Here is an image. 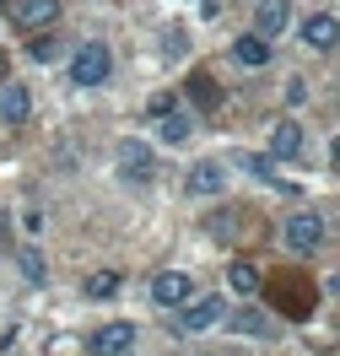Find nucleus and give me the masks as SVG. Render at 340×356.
I'll return each mask as SVG.
<instances>
[{"label":"nucleus","mask_w":340,"mask_h":356,"mask_svg":"<svg viewBox=\"0 0 340 356\" xmlns=\"http://www.w3.org/2000/svg\"><path fill=\"white\" fill-rule=\"evenodd\" d=\"M113 76V49L108 44H81L76 54H70V81L81 92H92V87H103Z\"/></svg>","instance_id":"f257e3e1"},{"label":"nucleus","mask_w":340,"mask_h":356,"mask_svg":"<svg viewBox=\"0 0 340 356\" xmlns=\"http://www.w3.org/2000/svg\"><path fill=\"white\" fill-rule=\"evenodd\" d=\"M113 286H119V275H108V270H103V275H92V281H87V291H92V297H108Z\"/></svg>","instance_id":"aec40b11"},{"label":"nucleus","mask_w":340,"mask_h":356,"mask_svg":"<svg viewBox=\"0 0 340 356\" xmlns=\"http://www.w3.org/2000/svg\"><path fill=\"white\" fill-rule=\"evenodd\" d=\"M0 81H6V49H0Z\"/></svg>","instance_id":"b1692460"},{"label":"nucleus","mask_w":340,"mask_h":356,"mask_svg":"<svg viewBox=\"0 0 340 356\" xmlns=\"http://www.w3.org/2000/svg\"><path fill=\"white\" fill-rule=\"evenodd\" d=\"M270 156H281V162L302 156V130H297V119H281L270 130Z\"/></svg>","instance_id":"f8f14e48"},{"label":"nucleus","mask_w":340,"mask_h":356,"mask_svg":"<svg viewBox=\"0 0 340 356\" xmlns=\"http://www.w3.org/2000/svg\"><path fill=\"white\" fill-rule=\"evenodd\" d=\"M227 324H232L238 334H270V318H265L259 308H243V313H232Z\"/></svg>","instance_id":"dca6fc26"},{"label":"nucleus","mask_w":340,"mask_h":356,"mask_svg":"<svg viewBox=\"0 0 340 356\" xmlns=\"http://www.w3.org/2000/svg\"><path fill=\"white\" fill-rule=\"evenodd\" d=\"M22 275H27V281H44V259H38L33 248H27V254H22Z\"/></svg>","instance_id":"412c9836"},{"label":"nucleus","mask_w":340,"mask_h":356,"mask_svg":"<svg viewBox=\"0 0 340 356\" xmlns=\"http://www.w3.org/2000/svg\"><path fill=\"white\" fill-rule=\"evenodd\" d=\"M189 92H195V103H200V108H211V103L222 97V92H216L211 81H205V76H195V81H189Z\"/></svg>","instance_id":"6ab92c4d"},{"label":"nucleus","mask_w":340,"mask_h":356,"mask_svg":"<svg viewBox=\"0 0 340 356\" xmlns=\"http://www.w3.org/2000/svg\"><path fill=\"white\" fill-rule=\"evenodd\" d=\"M222 318H227V302H222V297H200V302H184L179 330L184 334H200V330H216Z\"/></svg>","instance_id":"20e7f679"},{"label":"nucleus","mask_w":340,"mask_h":356,"mask_svg":"<svg viewBox=\"0 0 340 356\" xmlns=\"http://www.w3.org/2000/svg\"><path fill=\"white\" fill-rule=\"evenodd\" d=\"M232 291H243V297H254V291H259V270L238 259V265H232Z\"/></svg>","instance_id":"f3484780"},{"label":"nucleus","mask_w":340,"mask_h":356,"mask_svg":"<svg viewBox=\"0 0 340 356\" xmlns=\"http://www.w3.org/2000/svg\"><path fill=\"white\" fill-rule=\"evenodd\" d=\"M0 6H6V0H0Z\"/></svg>","instance_id":"a878e982"},{"label":"nucleus","mask_w":340,"mask_h":356,"mask_svg":"<svg viewBox=\"0 0 340 356\" xmlns=\"http://www.w3.org/2000/svg\"><path fill=\"white\" fill-rule=\"evenodd\" d=\"M119 168L136 173V184H146V178H152V152H146V146H119Z\"/></svg>","instance_id":"2eb2a0df"},{"label":"nucleus","mask_w":340,"mask_h":356,"mask_svg":"<svg viewBox=\"0 0 340 356\" xmlns=\"http://www.w3.org/2000/svg\"><path fill=\"white\" fill-rule=\"evenodd\" d=\"M222 189H227L222 162H195V168H189V195H222Z\"/></svg>","instance_id":"9b49d317"},{"label":"nucleus","mask_w":340,"mask_h":356,"mask_svg":"<svg viewBox=\"0 0 340 356\" xmlns=\"http://www.w3.org/2000/svg\"><path fill=\"white\" fill-rule=\"evenodd\" d=\"M232 168H243V173L265 178V184H275V189H286V195H292V184H286V178L275 173V168L265 162V156H254V152H232Z\"/></svg>","instance_id":"4468645a"},{"label":"nucleus","mask_w":340,"mask_h":356,"mask_svg":"<svg viewBox=\"0 0 340 356\" xmlns=\"http://www.w3.org/2000/svg\"><path fill=\"white\" fill-rule=\"evenodd\" d=\"M270 38H259V33H243V38H232V60H238V65H270Z\"/></svg>","instance_id":"9d476101"},{"label":"nucleus","mask_w":340,"mask_h":356,"mask_svg":"<svg viewBox=\"0 0 340 356\" xmlns=\"http://www.w3.org/2000/svg\"><path fill=\"white\" fill-rule=\"evenodd\" d=\"M0 119L6 124H27L33 119V92L22 81H0Z\"/></svg>","instance_id":"39448f33"},{"label":"nucleus","mask_w":340,"mask_h":356,"mask_svg":"<svg viewBox=\"0 0 340 356\" xmlns=\"http://www.w3.org/2000/svg\"><path fill=\"white\" fill-rule=\"evenodd\" d=\"M302 97H308V87H302V81H286V103H292V108L302 103Z\"/></svg>","instance_id":"4be33fe9"},{"label":"nucleus","mask_w":340,"mask_h":356,"mask_svg":"<svg viewBox=\"0 0 340 356\" xmlns=\"http://www.w3.org/2000/svg\"><path fill=\"white\" fill-rule=\"evenodd\" d=\"M281 238H286L292 254H314V248L324 243V216H318V211H292L286 227H281Z\"/></svg>","instance_id":"f03ea898"},{"label":"nucleus","mask_w":340,"mask_h":356,"mask_svg":"<svg viewBox=\"0 0 340 356\" xmlns=\"http://www.w3.org/2000/svg\"><path fill=\"white\" fill-rule=\"evenodd\" d=\"M189 135H195V119H189L184 108H168V113H162V124H157V140H162V146H184Z\"/></svg>","instance_id":"ddd939ff"},{"label":"nucleus","mask_w":340,"mask_h":356,"mask_svg":"<svg viewBox=\"0 0 340 356\" xmlns=\"http://www.w3.org/2000/svg\"><path fill=\"white\" fill-rule=\"evenodd\" d=\"M335 44H340V22L330 11H314L302 22V49H335Z\"/></svg>","instance_id":"0eeeda50"},{"label":"nucleus","mask_w":340,"mask_h":356,"mask_svg":"<svg viewBox=\"0 0 340 356\" xmlns=\"http://www.w3.org/2000/svg\"><path fill=\"white\" fill-rule=\"evenodd\" d=\"M195 6H200V11H205V17H211V11H216V6H211V0H195Z\"/></svg>","instance_id":"5701e85b"},{"label":"nucleus","mask_w":340,"mask_h":356,"mask_svg":"<svg viewBox=\"0 0 340 356\" xmlns=\"http://www.w3.org/2000/svg\"><path fill=\"white\" fill-rule=\"evenodd\" d=\"M189 275H184V270H162L157 281H152V297H157V308H184V302H189Z\"/></svg>","instance_id":"423d86ee"},{"label":"nucleus","mask_w":340,"mask_h":356,"mask_svg":"<svg viewBox=\"0 0 340 356\" xmlns=\"http://www.w3.org/2000/svg\"><path fill=\"white\" fill-rule=\"evenodd\" d=\"M11 11V27L17 33H44V27H54V17H60V0H6Z\"/></svg>","instance_id":"7ed1b4c3"},{"label":"nucleus","mask_w":340,"mask_h":356,"mask_svg":"<svg viewBox=\"0 0 340 356\" xmlns=\"http://www.w3.org/2000/svg\"><path fill=\"white\" fill-rule=\"evenodd\" d=\"M60 54H65V49H60V38H38V44H33V60H38V65H54Z\"/></svg>","instance_id":"a211bd4d"},{"label":"nucleus","mask_w":340,"mask_h":356,"mask_svg":"<svg viewBox=\"0 0 340 356\" xmlns=\"http://www.w3.org/2000/svg\"><path fill=\"white\" fill-rule=\"evenodd\" d=\"M335 168H340V135H335Z\"/></svg>","instance_id":"393cba45"},{"label":"nucleus","mask_w":340,"mask_h":356,"mask_svg":"<svg viewBox=\"0 0 340 356\" xmlns=\"http://www.w3.org/2000/svg\"><path fill=\"white\" fill-rule=\"evenodd\" d=\"M281 27H286V0H259V6H254V33L275 44Z\"/></svg>","instance_id":"1a4fd4ad"},{"label":"nucleus","mask_w":340,"mask_h":356,"mask_svg":"<svg viewBox=\"0 0 340 356\" xmlns=\"http://www.w3.org/2000/svg\"><path fill=\"white\" fill-rule=\"evenodd\" d=\"M130 346H136V324H103L92 334V351L97 356H124Z\"/></svg>","instance_id":"6e6552de"}]
</instances>
